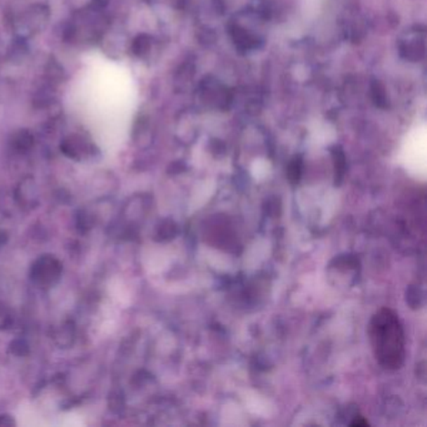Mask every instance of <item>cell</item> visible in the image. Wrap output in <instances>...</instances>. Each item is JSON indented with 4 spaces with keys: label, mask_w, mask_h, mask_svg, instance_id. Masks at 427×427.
I'll list each match as a JSON object with an SVG mask.
<instances>
[{
    "label": "cell",
    "mask_w": 427,
    "mask_h": 427,
    "mask_svg": "<svg viewBox=\"0 0 427 427\" xmlns=\"http://www.w3.org/2000/svg\"><path fill=\"white\" fill-rule=\"evenodd\" d=\"M369 339L376 361L383 369H401L406 358V339L404 326L398 313L391 308H380L371 317Z\"/></svg>",
    "instance_id": "cell-1"
},
{
    "label": "cell",
    "mask_w": 427,
    "mask_h": 427,
    "mask_svg": "<svg viewBox=\"0 0 427 427\" xmlns=\"http://www.w3.org/2000/svg\"><path fill=\"white\" fill-rule=\"evenodd\" d=\"M49 17H51L49 8L44 4H34V6H30L28 11H25L15 20V30H17L18 37L27 39L28 37H32V35L44 30Z\"/></svg>",
    "instance_id": "cell-2"
},
{
    "label": "cell",
    "mask_w": 427,
    "mask_h": 427,
    "mask_svg": "<svg viewBox=\"0 0 427 427\" xmlns=\"http://www.w3.org/2000/svg\"><path fill=\"white\" fill-rule=\"evenodd\" d=\"M62 275V263L53 256H43L35 262L30 277L41 287H52Z\"/></svg>",
    "instance_id": "cell-3"
},
{
    "label": "cell",
    "mask_w": 427,
    "mask_h": 427,
    "mask_svg": "<svg viewBox=\"0 0 427 427\" xmlns=\"http://www.w3.org/2000/svg\"><path fill=\"white\" fill-rule=\"evenodd\" d=\"M93 145L79 134H73L64 139L60 145V150L64 155L73 159H81L92 155Z\"/></svg>",
    "instance_id": "cell-4"
},
{
    "label": "cell",
    "mask_w": 427,
    "mask_h": 427,
    "mask_svg": "<svg viewBox=\"0 0 427 427\" xmlns=\"http://www.w3.org/2000/svg\"><path fill=\"white\" fill-rule=\"evenodd\" d=\"M12 145L19 153H27L34 145V136L28 129H20L13 136Z\"/></svg>",
    "instance_id": "cell-5"
},
{
    "label": "cell",
    "mask_w": 427,
    "mask_h": 427,
    "mask_svg": "<svg viewBox=\"0 0 427 427\" xmlns=\"http://www.w3.org/2000/svg\"><path fill=\"white\" fill-rule=\"evenodd\" d=\"M28 44L23 38H19L13 41L11 49H9V59L12 60L13 63L20 64L23 63L25 58L28 57Z\"/></svg>",
    "instance_id": "cell-6"
},
{
    "label": "cell",
    "mask_w": 427,
    "mask_h": 427,
    "mask_svg": "<svg viewBox=\"0 0 427 427\" xmlns=\"http://www.w3.org/2000/svg\"><path fill=\"white\" fill-rule=\"evenodd\" d=\"M46 74L48 81L51 83H62L64 81V73L63 67L58 63V60L52 58L48 64H46Z\"/></svg>",
    "instance_id": "cell-7"
},
{
    "label": "cell",
    "mask_w": 427,
    "mask_h": 427,
    "mask_svg": "<svg viewBox=\"0 0 427 427\" xmlns=\"http://www.w3.org/2000/svg\"><path fill=\"white\" fill-rule=\"evenodd\" d=\"M11 351L17 356H25L29 353V346L23 340L13 341V343H11Z\"/></svg>",
    "instance_id": "cell-8"
},
{
    "label": "cell",
    "mask_w": 427,
    "mask_h": 427,
    "mask_svg": "<svg viewBox=\"0 0 427 427\" xmlns=\"http://www.w3.org/2000/svg\"><path fill=\"white\" fill-rule=\"evenodd\" d=\"M13 318L9 310L0 303V329H8L12 324Z\"/></svg>",
    "instance_id": "cell-9"
},
{
    "label": "cell",
    "mask_w": 427,
    "mask_h": 427,
    "mask_svg": "<svg viewBox=\"0 0 427 427\" xmlns=\"http://www.w3.org/2000/svg\"><path fill=\"white\" fill-rule=\"evenodd\" d=\"M92 4L97 9H103V8L110 4V0H92Z\"/></svg>",
    "instance_id": "cell-10"
},
{
    "label": "cell",
    "mask_w": 427,
    "mask_h": 427,
    "mask_svg": "<svg viewBox=\"0 0 427 427\" xmlns=\"http://www.w3.org/2000/svg\"><path fill=\"white\" fill-rule=\"evenodd\" d=\"M303 1H305V4H306L307 9L311 11V9H316V6H318V3H320L321 0H303Z\"/></svg>",
    "instance_id": "cell-11"
}]
</instances>
